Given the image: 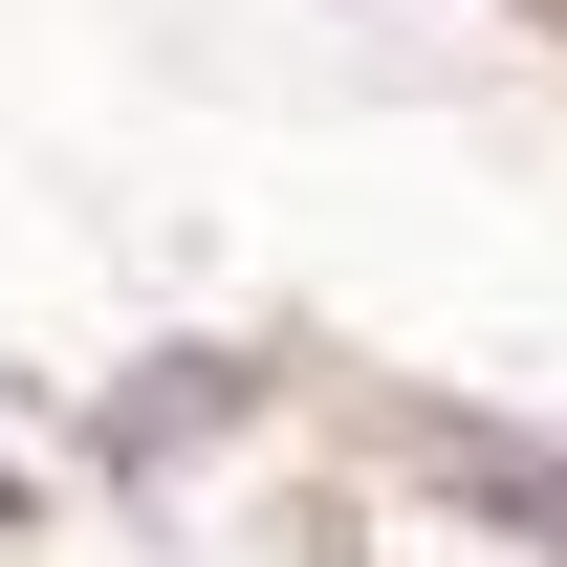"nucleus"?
Returning a JSON list of instances; mask_svg holds the SVG:
<instances>
[{"mask_svg": "<svg viewBox=\"0 0 567 567\" xmlns=\"http://www.w3.org/2000/svg\"><path fill=\"white\" fill-rule=\"evenodd\" d=\"M458 481H481L502 524H524V546H567V481H546V458H458Z\"/></svg>", "mask_w": 567, "mask_h": 567, "instance_id": "nucleus-1", "label": "nucleus"}]
</instances>
